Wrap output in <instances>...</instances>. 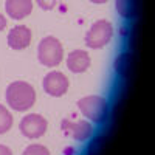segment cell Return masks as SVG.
<instances>
[{
    "label": "cell",
    "mask_w": 155,
    "mask_h": 155,
    "mask_svg": "<svg viewBox=\"0 0 155 155\" xmlns=\"http://www.w3.org/2000/svg\"><path fill=\"white\" fill-rule=\"evenodd\" d=\"M6 104L14 112H27L36 102V90L25 81H14L6 87Z\"/></svg>",
    "instance_id": "cell-1"
},
{
    "label": "cell",
    "mask_w": 155,
    "mask_h": 155,
    "mask_svg": "<svg viewBox=\"0 0 155 155\" xmlns=\"http://www.w3.org/2000/svg\"><path fill=\"white\" fill-rule=\"evenodd\" d=\"M113 37V27L112 23L106 19H101V20H96L90 30L87 31L85 34V45L88 48H93V50H98V48H102L106 47Z\"/></svg>",
    "instance_id": "cell-4"
},
{
    "label": "cell",
    "mask_w": 155,
    "mask_h": 155,
    "mask_svg": "<svg viewBox=\"0 0 155 155\" xmlns=\"http://www.w3.org/2000/svg\"><path fill=\"white\" fill-rule=\"evenodd\" d=\"M20 132L25 138H41L45 135L47 129H48V123L42 115L39 113H28L25 115L22 121H20Z\"/></svg>",
    "instance_id": "cell-5"
},
{
    "label": "cell",
    "mask_w": 155,
    "mask_h": 155,
    "mask_svg": "<svg viewBox=\"0 0 155 155\" xmlns=\"http://www.w3.org/2000/svg\"><path fill=\"white\" fill-rule=\"evenodd\" d=\"M6 28V17L0 12V31H3Z\"/></svg>",
    "instance_id": "cell-18"
},
{
    "label": "cell",
    "mask_w": 155,
    "mask_h": 155,
    "mask_svg": "<svg viewBox=\"0 0 155 155\" xmlns=\"http://www.w3.org/2000/svg\"><path fill=\"white\" fill-rule=\"evenodd\" d=\"M115 6L118 14L123 19L132 20L138 14V8H140V0H115Z\"/></svg>",
    "instance_id": "cell-11"
},
{
    "label": "cell",
    "mask_w": 155,
    "mask_h": 155,
    "mask_svg": "<svg viewBox=\"0 0 155 155\" xmlns=\"http://www.w3.org/2000/svg\"><path fill=\"white\" fill-rule=\"evenodd\" d=\"M37 58L45 67H58L64 59L62 44L53 36L44 37L37 47Z\"/></svg>",
    "instance_id": "cell-3"
},
{
    "label": "cell",
    "mask_w": 155,
    "mask_h": 155,
    "mask_svg": "<svg viewBox=\"0 0 155 155\" xmlns=\"http://www.w3.org/2000/svg\"><path fill=\"white\" fill-rule=\"evenodd\" d=\"M90 2H93V3H98V5H101V3H107L109 0H90Z\"/></svg>",
    "instance_id": "cell-19"
},
{
    "label": "cell",
    "mask_w": 155,
    "mask_h": 155,
    "mask_svg": "<svg viewBox=\"0 0 155 155\" xmlns=\"http://www.w3.org/2000/svg\"><path fill=\"white\" fill-rule=\"evenodd\" d=\"M22 155H50V150L44 144H31L23 150Z\"/></svg>",
    "instance_id": "cell-15"
},
{
    "label": "cell",
    "mask_w": 155,
    "mask_h": 155,
    "mask_svg": "<svg viewBox=\"0 0 155 155\" xmlns=\"http://www.w3.org/2000/svg\"><path fill=\"white\" fill-rule=\"evenodd\" d=\"M76 106L87 118V121L93 123V124H102L109 118V112H110L109 102L106 98H102L99 95L84 96L76 102Z\"/></svg>",
    "instance_id": "cell-2"
},
{
    "label": "cell",
    "mask_w": 155,
    "mask_h": 155,
    "mask_svg": "<svg viewBox=\"0 0 155 155\" xmlns=\"http://www.w3.org/2000/svg\"><path fill=\"white\" fill-rule=\"evenodd\" d=\"M58 3V0H37V5L41 6L42 9L45 11H50V9H53Z\"/></svg>",
    "instance_id": "cell-16"
},
{
    "label": "cell",
    "mask_w": 155,
    "mask_h": 155,
    "mask_svg": "<svg viewBox=\"0 0 155 155\" xmlns=\"http://www.w3.org/2000/svg\"><path fill=\"white\" fill-rule=\"evenodd\" d=\"M90 56L84 50H73L67 58V68L71 73H84L90 67Z\"/></svg>",
    "instance_id": "cell-10"
},
{
    "label": "cell",
    "mask_w": 155,
    "mask_h": 155,
    "mask_svg": "<svg viewBox=\"0 0 155 155\" xmlns=\"http://www.w3.org/2000/svg\"><path fill=\"white\" fill-rule=\"evenodd\" d=\"M12 123H14V120H12L11 112L3 104H0V135L6 134L12 127Z\"/></svg>",
    "instance_id": "cell-13"
},
{
    "label": "cell",
    "mask_w": 155,
    "mask_h": 155,
    "mask_svg": "<svg viewBox=\"0 0 155 155\" xmlns=\"http://www.w3.org/2000/svg\"><path fill=\"white\" fill-rule=\"evenodd\" d=\"M42 87L44 92L53 98H61L68 92V78L61 73V71H50L45 74L44 81H42Z\"/></svg>",
    "instance_id": "cell-6"
},
{
    "label": "cell",
    "mask_w": 155,
    "mask_h": 155,
    "mask_svg": "<svg viewBox=\"0 0 155 155\" xmlns=\"http://www.w3.org/2000/svg\"><path fill=\"white\" fill-rule=\"evenodd\" d=\"M0 155H12V152H11V149L8 146L0 144Z\"/></svg>",
    "instance_id": "cell-17"
},
{
    "label": "cell",
    "mask_w": 155,
    "mask_h": 155,
    "mask_svg": "<svg viewBox=\"0 0 155 155\" xmlns=\"http://www.w3.org/2000/svg\"><path fill=\"white\" fill-rule=\"evenodd\" d=\"M104 141H106L104 135L95 137L87 146V155H101L102 149H104Z\"/></svg>",
    "instance_id": "cell-14"
},
{
    "label": "cell",
    "mask_w": 155,
    "mask_h": 155,
    "mask_svg": "<svg viewBox=\"0 0 155 155\" xmlns=\"http://www.w3.org/2000/svg\"><path fill=\"white\" fill-rule=\"evenodd\" d=\"M5 11L11 19L22 20L33 12V0H6Z\"/></svg>",
    "instance_id": "cell-9"
},
{
    "label": "cell",
    "mask_w": 155,
    "mask_h": 155,
    "mask_svg": "<svg viewBox=\"0 0 155 155\" xmlns=\"http://www.w3.org/2000/svg\"><path fill=\"white\" fill-rule=\"evenodd\" d=\"M132 61H134V58L129 51L121 53L115 59V71H116V74H118L120 78H123V79L129 78L130 70H132Z\"/></svg>",
    "instance_id": "cell-12"
},
{
    "label": "cell",
    "mask_w": 155,
    "mask_h": 155,
    "mask_svg": "<svg viewBox=\"0 0 155 155\" xmlns=\"http://www.w3.org/2000/svg\"><path fill=\"white\" fill-rule=\"evenodd\" d=\"M31 30L25 25H19V27L11 28L8 33V45L12 50H25L27 47H30L31 44Z\"/></svg>",
    "instance_id": "cell-8"
},
{
    "label": "cell",
    "mask_w": 155,
    "mask_h": 155,
    "mask_svg": "<svg viewBox=\"0 0 155 155\" xmlns=\"http://www.w3.org/2000/svg\"><path fill=\"white\" fill-rule=\"evenodd\" d=\"M61 127L67 135H70L73 140L79 141V143H84L93 135V124L87 120H81V121L64 120Z\"/></svg>",
    "instance_id": "cell-7"
}]
</instances>
